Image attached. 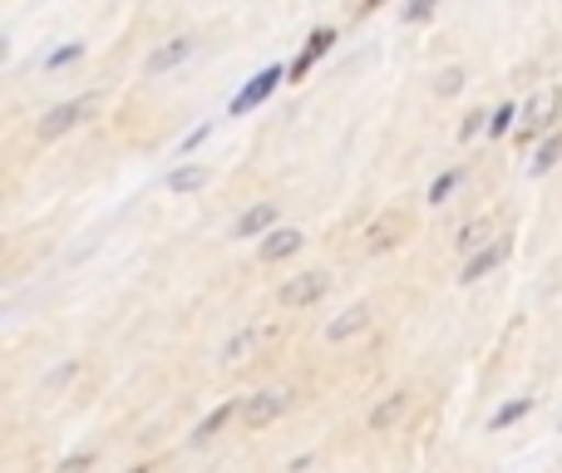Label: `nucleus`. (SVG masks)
Masks as SVG:
<instances>
[{
    "label": "nucleus",
    "instance_id": "obj_12",
    "mask_svg": "<svg viewBox=\"0 0 562 473\" xmlns=\"http://www.w3.org/2000/svg\"><path fill=\"white\" fill-rule=\"evenodd\" d=\"M494 233H498V213L474 217V223H469L464 233H459V251H464V257H474L479 247H488V241H494Z\"/></svg>",
    "mask_w": 562,
    "mask_h": 473
},
{
    "label": "nucleus",
    "instance_id": "obj_13",
    "mask_svg": "<svg viewBox=\"0 0 562 473\" xmlns=\"http://www.w3.org/2000/svg\"><path fill=\"white\" fill-rule=\"evenodd\" d=\"M405 409H409V395H400V390H395V395H385V399L375 405V415H370V429H375V435L395 429L400 419H405Z\"/></svg>",
    "mask_w": 562,
    "mask_h": 473
},
{
    "label": "nucleus",
    "instance_id": "obj_2",
    "mask_svg": "<svg viewBox=\"0 0 562 473\" xmlns=\"http://www.w3.org/2000/svg\"><path fill=\"white\" fill-rule=\"evenodd\" d=\"M89 109H94V99H65V104H55L45 119L35 124V134H40V144H49V138H59V134H69V128H79L89 119Z\"/></svg>",
    "mask_w": 562,
    "mask_h": 473
},
{
    "label": "nucleus",
    "instance_id": "obj_23",
    "mask_svg": "<svg viewBox=\"0 0 562 473\" xmlns=\"http://www.w3.org/2000/svg\"><path fill=\"white\" fill-rule=\"evenodd\" d=\"M435 89L439 94H459V89H464V69H445V75L435 79Z\"/></svg>",
    "mask_w": 562,
    "mask_h": 473
},
{
    "label": "nucleus",
    "instance_id": "obj_16",
    "mask_svg": "<svg viewBox=\"0 0 562 473\" xmlns=\"http://www.w3.org/2000/svg\"><path fill=\"white\" fill-rule=\"evenodd\" d=\"M207 183V168H198V164H183V168H173V173H168V193H198V188Z\"/></svg>",
    "mask_w": 562,
    "mask_h": 473
},
{
    "label": "nucleus",
    "instance_id": "obj_1",
    "mask_svg": "<svg viewBox=\"0 0 562 473\" xmlns=\"http://www.w3.org/2000/svg\"><path fill=\"white\" fill-rule=\"evenodd\" d=\"M286 405H291V395L286 390H257V395H247L243 399V429H267L272 419L286 415Z\"/></svg>",
    "mask_w": 562,
    "mask_h": 473
},
{
    "label": "nucleus",
    "instance_id": "obj_28",
    "mask_svg": "<svg viewBox=\"0 0 562 473\" xmlns=\"http://www.w3.org/2000/svg\"><path fill=\"white\" fill-rule=\"evenodd\" d=\"M128 473H148V469H128Z\"/></svg>",
    "mask_w": 562,
    "mask_h": 473
},
{
    "label": "nucleus",
    "instance_id": "obj_14",
    "mask_svg": "<svg viewBox=\"0 0 562 473\" xmlns=\"http://www.w3.org/2000/svg\"><path fill=\"white\" fill-rule=\"evenodd\" d=\"M400 233H405V217H400V213H385V217H380V223L366 233V247H370V251H390V247L400 241Z\"/></svg>",
    "mask_w": 562,
    "mask_h": 473
},
{
    "label": "nucleus",
    "instance_id": "obj_15",
    "mask_svg": "<svg viewBox=\"0 0 562 473\" xmlns=\"http://www.w3.org/2000/svg\"><path fill=\"white\" fill-rule=\"evenodd\" d=\"M267 336H272V326L237 330V336H233V340H227V346H223V360H227V365H237V360H247V356H252V350H257V340H267Z\"/></svg>",
    "mask_w": 562,
    "mask_h": 473
},
{
    "label": "nucleus",
    "instance_id": "obj_26",
    "mask_svg": "<svg viewBox=\"0 0 562 473\" xmlns=\"http://www.w3.org/2000/svg\"><path fill=\"white\" fill-rule=\"evenodd\" d=\"M207 134H213V128H207V124H203V128H193V134H188V138H183V154H193V148H198V144H203V138H207Z\"/></svg>",
    "mask_w": 562,
    "mask_h": 473
},
{
    "label": "nucleus",
    "instance_id": "obj_11",
    "mask_svg": "<svg viewBox=\"0 0 562 473\" xmlns=\"http://www.w3.org/2000/svg\"><path fill=\"white\" fill-rule=\"evenodd\" d=\"M301 247H306V233H296V227H277V233L262 241V261H286V257H296Z\"/></svg>",
    "mask_w": 562,
    "mask_h": 473
},
{
    "label": "nucleus",
    "instance_id": "obj_27",
    "mask_svg": "<svg viewBox=\"0 0 562 473\" xmlns=\"http://www.w3.org/2000/svg\"><path fill=\"white\" fill-rule=\"evenodd\" d=\"M429 15H435V5H429V0H419V5L405 10V20H429Z\"/></svg>",
    "mask_w": 562,
    "mask_h": 473
},
{
    "label": "nucleus",
    "instance_id": "obj_7",
    "mask_svg": "<svg viewBox=\"0 0 562 473\" xmlns=\"http://www.w3.org/2000/svg\"><path fill=\"white\" fill-rule=\"evenodd\" d=\"M193 49H198L193 35H173V40H164V45L144 59V69H148V75H168V69H178L188 55H193Z\"/></svg>",
    "mask_w": 562,
    "mask_h": 473
},
{
    "label": "nucleus",
    "instance_id": "obj_4",
    "mask_svg": "<svg viewBox=\"0 0 562 473\" xmlns=\"http://www.w3.org/2000/svg\"><path fill=\"white\" fill-rule=\"evenodd\" d=\"M326 291H330V277H326V271H301V277H291L286 286L277 291V301H281L286 311H301V306H316Z\"/></svg>",
    "mask_w": 562,
    "mask_h": 473
},
{
    "label": "nucleus",
    "instance_id": "obj_18",
    "mask_svg": "<svg viewBox=\"0 0 562 473\" xmlns=\"http://www.w3.org/2000/svg\"><path fill=\"white\" fill-rule=\"evenodd\" d=\"M558 158H562V134H548L543 144H538V154H533V164H528V173H533V178H543L548 168L558 164Z\"/></svg>",
    "mask_w": 562,
    "mask_h": 473
},
{
    "label": "nucleus",
    "instance_id": "obj_24",
    "mask_svg": "<svg viewBox=\"0 0 562 473\" xmlns=\"http://www.w3.org/2000/svg\"><path fill=\"white\" fill-rule=\"evenodd\" d=\"M89 464H94V454H79V459H65V464H59V473H85Z\"/></svg>",
    "mask_w": 562,
    "mask_h": 473
},
{
    "label": "nucleus",
    "instance_id": "obj_5",
    "mask_svg": "<svg viewBox=\"0 0 562 473\" xmlns=\"http://www.w3.org/2000/svg\"><path fill=\"white\" fill-rule=\"evenodd\" d=\"M558 104H562L558 89H543V94H533V104L524 109V124H518V144L548 134V128H553V119H558Z\"/></svg>",
    "mask_w": 562,
    "mask_h": 473
},
{
    "label": "nucleus",
    "instance_id": "obj_10",
    "mask_svg": "<svg viewBox=\"0 0 562 473\" xmlns=\"http://www.w3.org/2000/svg\"><path fill=\"white\" fill-rule=\"evenodd\" d=\"M336 45V30H316V35H306V45H301V55H296V65H291V79H306L311 75V65H316L326 49Z\"/></svg>",
    "mask_w": 562,
    "mask_h": 473
},
{
    "label": "nucleus",
    "instance_id": "obj_6",
    "mask_svg": "<svg viewBox=\"0 0 562 473\" xmlns=\"http://www.w3.org/2000/svg\"><path fill=\"white\" fill-rule=\"evenodd\" d=\"M508 251H514V237H508V233H504V237H494L488 247H479L474 257H464V267H459V281H464V286H474L479 277H488V271H494L498 261L508 257Z\"/></svg>",
    "mask_w": 562,
    "mask_h": 473
},
{
    "label": "nucleus",
    "instance_id": "obj_3",
    "mask_svg": "<svg viewBox=\"0 0 562 473\" xmlns=\"http://www.w3.org/2000/svg\"><path fill=\"white\" fill-rule=\"evenodd\" d=\"M281 79H286V69H281V65L257 69V75L247 79V85L233 94V104H227V109H233V114H252V109L262 104V99H272V94H277V85H281Z\"/></svg>",
    "mask_w": 562,
    "mask_h": 473
},
{
    "label": "nucleus",
    "instance_id": "obj_19",
    "mask_svg": "<svg viewBox=\"0 0 562 473\" xmlns=\"http://www.w3.org/2000/svg\"><path fill=\"white\" fill-rule=\"evenodd\" d=\"M528 409H533V399H508V405L504 409H494V419H488V429H508V425H518V419H524L528 415Z\"/></svg>",
    "mask_w": 562,
    "mask_h": 473
},
{
    "label": "nucleus",
    "instance_id": "obj_17",
    "mask_svg": "<svg viewBox=\"0 0 562 473\" xmlns=\"http://www.w3.org/2000/svg\"><path fill=\"white\" fill-rule=\"evenodd\" d=\"M233 415H243V405H237V399H227V405H217V409H213V415H207V419H203V425H198L193 444H207V439H213V435H217V429H223V425H227V419H233Z\"/></svg>",
    "mask_w": 562,
    "mask_h": 473
},
{
    "label": "nucleus",
    "instance_id": "obj_20",
    "mask_svg": "<svg viewBox=\"0 0 562 473\" xmlns=\"http://www.w3.org/2000/svg\"><path fill=\"white\" fill-rule=\"evenodd\" d=\"M514 119H524V114H518L514 104H504L494 119H488V134H508V128H514ZM514 134H518V128H514Z\"/></svg>",
    "mask_w": 562,
    "mask_h": 473
},
{
    "label": "nucleus",
    "instance_id": "obj_25",
    "mask_svg": "<svg viewBox=\"0 0 562 473\" xmlns=\"http://www.w3.org/2000/svg\"><path fill=\"white\" fill-rule=\"evenodd\" d=\"M479 128H488V124H484V114H469V119H464V128H459V138H474Z\"/></svg>",
    "mask_w": 562,
    "mask_h": 473
},
{
    "label": "nucleus",
    "instance_id": "obj_8",
    "mask_svg": "<svg viewBox=\"0 0 562 473\" xmlns=\"http://www.w3.org/2000/svg\"><path fill=\"white\" fill-rule=\"evenodd\" d=\"M277 233V203H257V207H247L243 217H237V227H233V237H272Z\"/></svg>",
    "mask_w": 562,
    "mask_h": 473
},
{
    "label": "nucleus",
    "instance_id": "obj_9",
    "mask_svg": "<svg viewBox=\"0 0 562 473\" xmlns=\"http://www.w3.org/2000/svg\"><path fill=\"white\" fill-rule=\"evenodd\" d=\"M366 326H370V311L366 306H346L336 320H326V340H330V346H340V340L360 336Z\"/></svg>",
    "mask_w": 562,
    "mask_h": 473
},
{
    "label": "nucleus",
    "instance_id": "obj_21",
    "mask_svg": "<svg viewBox=\"0 0 562 473\" xmlns=\"http://www.w3.org/2000/svg\"><path fill=\"white\" fill-rule=\"evenodd\" d=\"M454 188H459V173H439L435 183H429V203H445Z\"/></svg>",
    "mask_w": 562,
    "mask_h": 473
},
{
    "label": "nucleus",
    "instance_id": "obj_22",
    "mask_svg": "<svg viewBox=\"0 0 562 473\" xmlns=\"http://www.w3.org/2000/svg\"><path fill=\"white\" fill-rule=\"evenodd\" d=\"M79 55H85V45H79V40H69V45H59L55 55L45 59V65H49V69H59V65H69V59H79Z\"/></svg>",
    "mask_w": 562,
    "mask_h": 473
}]
</instances>
